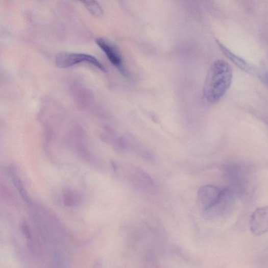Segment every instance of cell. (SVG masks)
I'll return each mask as SVG.
<instances>
[{
	"mask_svg": "<svg viewBox=\"0 0 268 268\" xmlns=\"http://www.w3.org/2000/svg\"><path fill=\"white\" fill-rule=\"evenodd\" d=\"M250 230L253 234L261 236L268 230V208L267 206L257 209L250 221Z\"/></svg>",
	"mask_w": 268,
	"mask_h": 268,
	"instance_id": "cell-8",
	"label": "cell"
},
{
	"mask_svg": "<svg viewBox=\"0 0 268 268\" xmlns=\"http://www.w3.org/2000/svg\"><path fill=\"white\" fill-rule=\"evenodd\" d=\"M216 42L220 50L225 56L228 57L239 68L247 72L258 77L259 78L263 79L264 81V78L266 79V77L264 76V72L260 71L259 68L252 66L248 62H247L242 58L234 54L229 48H227L221 43L217 39Z\"/></svg>",
	"mask_w": 268,
	"mask_h": 268,
	"instance_id": "cell-7",
	"label": "cell"
},
{
	"mask_svg": "<svg viewBox=\"0 0 268 268\" xmlns=\"http://www.w3.org/2000/svg\"><path fill=\"white\" fill-rule=\"evenodd\" d=\"M81 63H88L100 70L107 72V70L94 57L85 54L60 53L56 58V64L59 68H67Z\"/></svg>",
	"mask_w": 268,
	"mask_h": 268,
	"instance_id": "cell-4",
	"label": "cell"
},
{
	"mask_svg": "<svg viewBox=\"0 0 268 268\" xmlns=\"http://www.w3.org/2000/svg\"><path fill=\"white\" fill-rule=\"evenodd\" d=\"M96 43L105 52L111 63L119 72L124 76L128 77L126 69L123 67L122 57L117 46L109 39L105 38H97Z\"/></svg>",
	"mask_w": 268,
	"mask_h": 268,
	"instance_id": "cell-5",
	"label": "cell"
},
{
	"mask_svg": "<svg viewBox=\"0 0 268 268\" xmlns=\"http://www.w3.org/2000/svg\"><path fill=\"white\" fill-rule=\"evenodd\" d=\"M233 70L228 62L218 59L211 65L203 88L205 98L211 103L221 100L228 90L232 83Z\"/></svg>",
	"mask_w": 268,
	"mask_h": 268,
	"instance_id": "cell-1",
	"label": "cell"
},
{
	"mask_svg": "<svg viewBox=\"0 0 268 268\" xmlns=\"http://www.w3.org/2000/svg\"><path fill=\"white\" fill-rule=\"evenodd\" d=\"M81 196L77 191L72 189L66 190L63 195L64 204L68 207H73L81 202Z\"/></svg>",
	"mask_w": 268,
	"mask_h": 268,
	"instance_id": "cell-10",
	"label": "cell"
},
{
	"mask_svg": "<svg viewBox=\"0 0 268 268\" xmlns=\"http://www.w3.org/2000/svg\"><path fill=\"white\" fill-rule=\"evenodd\" d=\"M236 198V194L231 189H223L217 200L203 212L205 218L217 220L230 214L234 208Z\"/></svg>",
	"mask_w": 268,
	"mask_h": 268,
	"instance_id": "cell-3",
	"label": "cell"
},
{
	"mask_svg": "<svg viewBox=\"0 0 268 268\" xmlns=\"http://www.w3.org/2000/svg\"><path fill=\"white\" fill-rule=\"evenodd\" d=\"M83 4L93 15L101 17L104 15V11L96 0H78Z\"/></svg>",
	"mask_w": 268,
	"mask_h": 268,
	"instance_id": "cell-11",
	"label": "cell"
},
{
	"mask_svg": "<svg viewBox=\"0 0 268 268\" xmlns=\"http://www.w3.org/2000/svg\"><path fill=\"white\" fill-rule=\"evenodd\" d=\"M223 188L212 184L205 185L198 191L197 201L203 212L207 210L217 200Z\"/></svg>",
	"mask_w": 268,
	"mask_h": 268,
	"instance_id": "cell-6",
	"label": "cell"
},
{
	"mask_svg": "<svg viewBox=\"0 0 268 268\" xmlns=\"http://www.w3.org/2000/svg\"><path fill=\"white\" fill-rule=\"evenodd\" d=\"M113 172L120 180L135 190L151 193L155 190V184L145 172L129 164L113 163Z\"/></svg>",
	"mask_w": 268,
	"mask_h": 268,
	"instance_id": "cell-2",
	"label": "cell"
},
{
	"mask_svg": "<svg viewBox=\"0 0 268 268\" xmlns=\"http://www.w3.org/2000/svg\"><path fill=\"white\" fill-rule=\"evenodd\" d=\"M226 175L232 183L231 189L237 196L242 193L245 183V176L241 169L236 165H231L226 170Z\"/></svg>",
	"mask_w": 268,
	"mask_h": 268,
	"instance_id": "cell-9",
	"label": "cell"
}]
</instances>
